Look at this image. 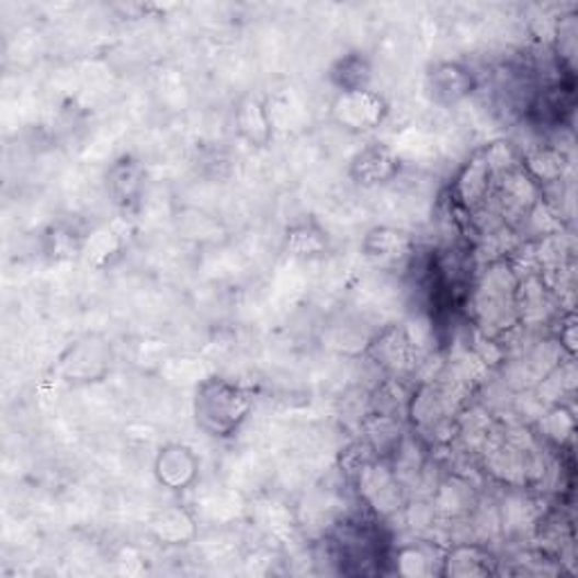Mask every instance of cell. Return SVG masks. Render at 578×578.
Returning <instances> with one entry per match:
<instances>
[{
    "label": "cell",
    "mask_w": 578,
    "mask_h": 578,
    "mask_svg": "<svg viewBox=\"0 0 578 578\" xmlns=\"http://www.w3.org/2000/svg\"><path fill=\"white\" fill-rule=\"evenodd\" d=\"M251 407V394L222 377L204 379L195 394L197 426L215 439L234 437L249 418Z\"/></svg>",
    "instance_id": "obj_1"
},
{
    "label": "cell",
    "mask_w": 578,
    "mask_h": 578,
    "mask_svg": "<svg viewBox=\"0 0 578 578\" xmlns=\"http://www.w3.org/2000/svg\"><path fill=\"white\" fill-rule=\"evenodd\" d=\"M355 481L360 497L377 515L389 518L405 509V484L398 479L387 461H362L355 468Z\"/></svg>",
    "instance_id": "obj_2"
},
{
    "label": "cell",
    "mask_w": 578,
    "mask_h": 578,
    "mask_svg": "<svg viewBox=\"0 0 578 578\" xmlns=\"http://www.w3.org/2000/svg\"><path fill=\"white\" fill-rule=\"evenodd\" d=\"M387 100L371 89L341 91L332 102V118L343 129L362 134L382 125L387 118Z\"/></svg>",
    "instance_id": "obj_3"
},
{
    "label": "cell",
    "mask_w": 578,
    "mask_h": 578,
    "mask_svg": "<svg viewBox=\"0 0 578 578\" xmlns=\"http://www.w3.org/2000/svg\"><path fill=\"white\" fill-rule=\"evenodd\" d=\"M371 355L375 358V362L387 369L389 373L398 375H407V373H416L418 369V360H420V345L418 341L411 337V332L407 328H387L384 330L373 343H371Z\"/></svg>",
    "instance_id": "obj_4"
},
{
    "label": "cell",
    "mask_w": 578,
    "mask_h": 578,
    "mask_svg": "<svg viewBox=\"0 0 578 578\" xmlns=\"http://www.w3.org/2000/svg\"><path fill=\"white\" fill-rule=\"evenodd\" d=\"M495 177H497L495 170L490 168L484 154H479V157L471 159L466 168L461 170V174L456 177L454 188H452L454 200L468 211L481 208L492 197Z\"/></svg>",
    "instance_id": "obj_5"
},
{
    "label": "cell",
    "mask_w": 578,
    "mask_h": 578,
    "mask_svg": "<svg viewBox=\"0 0 578 578\" xmlns=\"http://www.w3.org/2000/svg\"><path fill=\"white\" fill-rule=\"evenodd\" d=\"M200 471V461L192 454L190 447L172 443L166 445L157 461H154V473H157L159 484H163L170 490H185L188 486L195 484Z\"/></svg>",
    "instance_id": "obj_6"
},
{
    "label": "cell",
    "mask_w": 578,
    "mask_h": 578,
    "mask_svg": "<svg viewBox=\"0 0 578 578\" xmlns=\"http://www.w3.org/2000/svg\"><path fill=\"white\" fill-rule=\"evenodd\" d=\"M364 256L377 267H396L413 256V240L405 230L375 228L364 240Z\"/></svg>",
    "instance_id": "obj_7"
},
{
    "label": "cell",
    "mask_w": 578,
    "mask_h": 578,
    "mask_svg": "<svg viewBox=\"0 0 578 578\" xmlns=\"http://www.w3.org/2000/svg\"><path fill=\"white\" fill-rule=\"evenodd\" d=\"M400 170L396 154L384 145H369L351 161V177L362 185L392 181Z\"/></svg>",
    "instance_id": "obj_8"
},
{
    "label": "cell",
    "mask_w": 578,
    "mask_h": 578,
    "mask_svg": "<svg viewBox=\"0 0 578 578\" xmlns=\"http://www.w3.org/2000/svg\"><path fill=\"white\" fill-rule=\"evenodd\" d=\"M497 571V558L488 547L477 543H464L452 547L443 558V576H490Z\"/></svg>",
    "instance_id": "obj_9"
},
{
    "label": "cell",
    "mask_w": 578,
    "mask_h": 578,
    "mask_svg": "<svg viewBox=\"0 0 578 578\" xmlns=\"http://www.w3.org/2000/svg\"><path fill=\"white\" fill-rule=\"evenodd\" d=\"M430 89L437 102L456 104L475 89V77L468 68L458 64H439L430 72Z\"/></svg>",
    "instance_id": "obj_10"
},
{
    "label": "cell",
    "mask_w": 578,
    "mask_h": 578,
    "mask_svg": "<svg viewBox=\"0 0 578 578\" xmlns=\"http://www.w3.org/2000/svg\"><path fill=\"white\" fill-rule=\"evenodd\" d=\"M432 507L443 518H466L477 507V497L466 479L447 477L432 492Z\"/></svg>",
    "instance_id": "obj_11"
},
{
    "label": "cell",
    "mask_w": 578,
    "mask_h": 578,
    "mask_svg": "<svg viewBox=\"0 0 578 578\" xmlns=\"http://www.w3.org/2000/svg\"><path fill=\"white\" fill-rule=\"evenodd\" d=\"M236 127L238 134L253 147L269 145V140L274 136L272 118H269L264 102H260L258 98H247L240 102L236 111Z\"/></svg>",
    "instance_id": "obj_12"
},
{
    "label": "cell",
    "mask_w": 578,
    "mask_h": 578,
    "mask_svg": "<svg viewBox=\"0 0 578 578\" xmlns=\"http://www.w3.org/2000/svg\"><path fill=\"white\" fill-rule=\"evenodd\" d=\"M143 183H145V170L134 159H123L109 170V192L113 202L121 208H132L138 202Z\"/></svg>",
    "instance_id": "obj_13"
},
{
    "label": "cell",
    "mask_w": 578,
    "mask_h": 578,
    "mask_svg": "<svg viewBox=\"0 0 578 578\" xmlns=\"http://www.w3.org/2000/svg\"><path fill=\"white\" fill-rule=\"evenodd\" d=\"M149 531L163 545H185L195 537L197 526L185 509L174 507L154 515L149 522Z\"/></svg>",
    "instance_id": "obj_14"
},
{
    "label": "cell",
    "mask_w": 578,
    "mask_h": 578,
    "mask_svg": "<svg viewBox=\"0 0 578 578\" xmlns=\"http://www.w3.org/2000/svg\"><path fill=\"white\" fill-rule=\"evenodd\" d=\"M332 84L341 91L369 89L371 82V61L362 53L343 55L330 70Z\"/></svg>",
    "instance_id": "obj_15"
},
{
    "label": "cell",
    "mask_w": 578,
    "mask_h": 578,
    "mask_svg": "<svg viewBox=\"0 0 578 578\" xmlns=\"http://www.w3.org/2000/svg\"><path fill=\"white\" fill-rule=\"evenodd\" d=\"M522 168L537 185L556 183L565 172V157L554 147H537L526 154Z\"/></svg>",
    "instance_id": "obj_16"
},
{
    "label": "cell",
    "mask_w": 578,
    "mask_h": 578,
    "mask_svg": "<svg viewBox=\"0 0 578 578\" xmlns=\"http://www.w3.org/2000/svg\"><path fill=\"white\" fill-rule=\"evenodd\" d=\"M396 569L398 574H405V576H428L434 571L432 556L418 545L403 547L396 554Z\"/></svg>",
    "instance_id": "obj_17"
},
{
    "label": "cell",
    "mask_w": 578,
    "mask_h": 578,
    "mask_svg": "<svg viewBox=\"0 0 578 578\" xmlns=\"http://www.w3.org/2000/svg\"><path fill=\"white\" fill-rule=\"evenodd\" d=\"M287 247L294 256H315L326 249V238L317 228H296L287 236Z\"/></svg>",
    "instance_id": "obj_18"
}]
</instances>
